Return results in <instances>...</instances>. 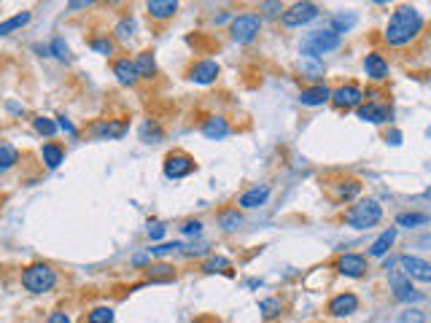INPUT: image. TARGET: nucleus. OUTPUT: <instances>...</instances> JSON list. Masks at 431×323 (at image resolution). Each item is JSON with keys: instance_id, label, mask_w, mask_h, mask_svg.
<instances>
[{"instance_id": "a211bd4d", "label": "nucleus", "mask_w": 431, "mask_h": 323, "mask_svg": "<svg viewBox=\"0 0 431 323\" xmlns=\"http://www.w3.org/2000/svg\"><path fill=\"white\" fill-rule=\"evenodd\" d=\"M329 100H331V89L327 84H313V86H307V89L300 92V102L307 105V108H318V105H324Z\"/></svg>"}, {"instance_id": "7c9ffc66", "label": "nucleus", "mask_w": 431, "mask_h": 323, "mask_svg": "<svg viewBox=\"0 0 431 323\" xmlns=\"http://www.w3.org/2000/svg\"><path fill=\"white\" fill-rule=\"evenodd\" d=\"M17 162H19V151L14 149L11 143H3V146H0V170L6 173V170H11Z\"/></svg>"}, {"instance_id": "bb28decb", "label": "nucleus", "mask_w": 431, "mask_h": 323, "mask_svg": "<svg viewBox=\"0 0 431 323\" xmlns=\"http://www.w3.org/2000/svg\"><path fill=\"white\" fill-rule=\"evenodd\" d=\"M259 313H262V318H264V321H275V318L283 315V302L275 299V297L262 299V302H259Z\"/></svg>"}, {"instance_id": "c756f323", "label": "nucleus", "mask_w": 431, "mask_h": 323, "mask_svg": "<svg viewBox=\"0 0 431 323\" xmlns=\"http://www.w3.org/2000/svg\"><path fill=\"white\" fill-rule=\"evenodd\" d=\"M229 267H232L229 259H224V256H210V259H205L200 270H203L205 275H221V273H227Z\"/></svg>"}, {"instance_id": "4468645a", "label": "nucleus", "mask_w": 431, "mask_h": 323, "mask_svg": "<svg viewBox=\"0 0 431 323\" xmlns=\"http://www.w3.org/2000/svg\"><path fill=\"white\" fill-rule=\"evenodd\" d=\"M358 119L361 122H369V124H385L391 119V108L385 102H378V100H367L358 108Z\"/></svg>"}, {"instance_id": "412c9836", "label": "nucleus", "mask_w": 431, "mask_h": 323, "mask_svg": "<svg viewBox=\"0 0 431 323\" xmlns=\"http://www.w3.org/2000/svg\"><path fill=\"white\" fill-rule=\"evenodd\" d=\"M146 11H149V17L156 19V22H167V19L176 17L178 3L176 0H149L146 3Z\"/></svg>"}, {"instance_id": "1a4fd4ad", "label": "nucleus", "mask_w": 431, "mask_h": 323, "mask_svg": "<svg viewBox=\"0 0 431 323\" xmlns=\"http://www.w3.org/2000/svg\"><path fill=\"white\" fill-rule=\"evenodd\" d=\"M399 270L410 277V280H421V283H431V261L421 259V256H399Z\"/></svg>"}, {"instance_id": "09e8293b", "label": "nucleus", "mask_w": 431, "mask_h": 323, "mask_svg": "<svg viewBox=\"0 0 431 323\" xmlns=\"http://www.w3.org/2000/svg\"><path fill=\"white\" fill-rule=\"evenodd\" d=\"M423 197H426V199H431V186H429V189H426V192H423Z\"/></svg>"}, {"instance_id": "6ab92c4d", "label": "nucleus", "mask_w": 431, "mask_h": 323, "mask_svg": "<svg viewBox=\"0 0 431 323\" xmlns=\"http://www.w3.org/2000/svg\"><path fill=\"white\" fill-rule=\"evenodd\" d=\"M200 129H203V135L208 140H224L229 132H232V127H229V122L224 116H208Z\"/></svg>"}, {"instance_id": "4be33fe9", "label": "nucleus", "mask_w": 431, "mask_h": 323, "mask_svg": "<svg viewBox=\"0 0 431 323\" xmlns=\"http://www.w3.org/2000/svg\"><path fill=\"white\" fill-rule=\"evenodd\" d=\"M361 194V181L358 178H345V181H337L334 183V197L337 202H351Z\"/></svg>"}, {"instance_id": "39448f33", "label": "nucleus", "mask_w": 431, "mask_h": 323, "mask_svg": "<svg viewBox=\"0 0 431 323\" xmlns=\"http://www.w3.org/2000/svg\"><path fill=\"white\" fill-rule=\"evenodd\" d=\"M340 46V33L337 30H318V33H313L310 38H307V44L302 46V54L304 57H310V59H315V57H321V54H329Z\"/></svg>"}, {"instance_id": "9d476101", "label": "nucleus", "mask_w": 431, "mask_h": 323, "mask_svg": "<svg viewBox=\"0 0 431 323\" xmlns=\"http://www.w3.org/2000/svg\"><path fill=\"white\" fill-rule=\"evenodd\" d=\"M388 286H391L394 299H399V302H418V299H421V291L412 288L410 277H407L402 270H391V273H388Z\"/></svg>"}, {"instance_id": "cd10ccee", "label": "nucleus", "mask_w": 431, "mask_h": 323, "mask_svg": "<svg viewBox=\"0 0 431 323\" xmlns=\"http://www.w3.org/2000/svg\"><path fill=\"white\" fill-rule=\"evenodd\" d=\"M240 224H243V216H240L237 207H227V210L219 213V226L224 232H235V229H240Z\"/></svg>"}, {"instance_id": "a19ab883", "label": "nucleus", "mask_w": 431, "mask_h": 323, "mask_svg": "<svg viewBox=\"0 0 431 323\" xmlns=\"http://www.w3.org/2000/svg\"><path fill=\"white\" fill-rule=\"evenodd\" d=\"M46 323H71V315H68L65 310H51Z\"/></svg>"}, {"instance_id": "6e6552de", "label": "nucleus", "mask_w": 431, "mask_h": 323, "mask_svg": "<svg viewBox=\"0 0 431 323\" xmlns=\"http://www.w3.org/2000/svg\"><path fill=\"white\" fill-rule=\"evenodd\" d=\"M318 14L321 11L315 3H294L280 14V22H283V27H302L307 22H313Z\"/></svg>"}, {"instance_id": "473e14b6", "label": "nucleus", "mask_w": 431, "mask_h": 323, "mask_svg": "<svg viewBox=\"0 0 431 323\" xmlns=\"http://www.w3.org/2000/svg\"><path fill=\"white\" fill-rule=\"evenodd\" d=\"M429 224V216L426 213H399L396 216V226H407V229H415V226Z\"/></svg>"}, {"instance_id": "f03ea898", "label": "nucleus", "mask_w": 431, "mask_h": 323, "mask_svg": "<svg viewBox=\"0 0 431 323\" xmlns=\"http://www.w3.org/2000/svg\"><path fill=\"white\" fill-rule=\"evenodd\" d=\"M19 280H22V286H25L30 294H49L51 288L57 286L59 275L46 261H35V264H27L25 270H22Z\"/></svg>"}, {"instance_id": "a878e982", "label": "nucleus", "mask_w": 431, "mask_h": 323, "mask_svg": "<svg viewBox=\"0 0 431 323\" xmlns=\"http://www.w3.org/2000/svg\"><path fill=\"white\" fill-rule=\"evenodd\" d=\"M146 277H149V283H170V280H176V270L170 264H149Z\"/></svg>"}, {"instance_id": "5701e85b", "label": "nucleus", "mask_w": 431, "mask_h": 323, "mask_svg": "<svg viewBox=\"0 0 431 323\" xmlns=\"http://www.w3.org/2000/svg\"><path fill=\"white\" fill-rule=\"evenodd\" d=\"M41 159H44V165H46L49 170H57V167L65 162V149H62L59 143L49 140V143H44V149H41Z\"/></svg>"}, {"instance_id": "49530a36", "label": "nucleus", "mask_w": 431, "mask_h": 323, "mask_svg": "<svg viewBox=\"0 0 431 323\" xmlns=\"http://www.w3.org/2000/svg\"><path fill=\"white\" fill-rule=\"evenodd\" d=\"M391 143L399 146V143H402V135H399V132H391Z\"/></svg>"}, {"instance_id": "58836bf2", "label": "nucleus", "mask_w": 431, "mask_h": 323, "mask_svg": "<svg viewBox=\"0 0 431 323\" xmlns=\"http://www.w3.org/2000/svg\"><path fill=\"white\" fill-rule=\"evenodd\" d=\"M51 51H54V57H59V59H68V54H71L68 44H65L62 38H54V41H51Z\"/></svg>"}, {"instance_id": "c9c22d12", "label": "nucleus", "mask_w": 431, "mask_h": 323, "mask_svg": "<svg viewBox=\"0 0 431 323\" xmlns=\"http://www.w3.org/2000/svg\"><path fill=\"white\" fill-rule=\"evenodd\" d=\"M33 127H35V132L38 135H44V138H54L57 135V122H51V119H46V116H35L33 119Z\"/></svg>"}, {"instance_id": "7ed1b4c3", "label": "nucleus", "mask_w": 431, "mask_h": 323, "mask_svg": "<svg viewBox=\"0 0 431 323\" xmlns=\"http://www.w3.org/2000/svg\"><path fill=\"white\" fill-rule=\"evenodd\" d=\"M383 219V207L378 199H358L354 207L345 213V224L354 229H369Z\"/></svg>"}, {"instance_id": "f3484780", "label": "nucleus", "mask_w": 431, "mask_h": 323, "mask_svg": "<svg viewBox=\"0 0 431 323\" xmlns=\"http://www.w3.org/2000/svg\"><path fill=\"white\" fill-rule=\"evenodd\" d=\"M267 199H270V186L267 183H259V186H251L248 192H243L240 199H237V205L243 210H254V207H262Z\"/></svg>"}, {"instance_id": "79ce46f5", "label": "nucleus", "mask_w": 431, "mask_h": 323, "mask_svg": "<svg viewBox=\"0 0 431 323\" xmlns=\"http://www.w3.org/2000/svg\"><path fill=\"white\" fill-rule=\"evenodd\" d=\"M57 124H59V129H62V132H68V135H78L76 124H73L68 116H59V119H57Z\"/></svg>"}, {"instance_id": "ea45409f", "label": "nucleus", "mask_w": 431, "mask_h": 323, "mask_svg": "<svg viewBox=\"0 0 431 323\" xmlns=\"http://www.w3.org/2000/svg\"><path fill=\"white\" fill-rule=\"evenodd\" d=\"M181 232L189 234V237H197V234H203V221H186L181 226Z\"/></svg>"}, {"instance_id": "aec40b11", "label": "nucleus", "mask_w": 431, "mask_h": 323, "mask_svg": "<svg viewBox=\"0 0 431 323\" xmlns=\"http://www.w3.org/2000/svg\"><path fill=\"white\" fill-rule=\"evenodd\" d=\"M127 129H129L127 119H105V122H100V124L95 127V135L98 138H108V140H119V138H125Z\"/></svg>"}, {"instance_id": "b1692460", "label": "nucleus", "mask_w": 431, "mask_h": 323, "mask_svg": "<svg viewBox=\"0 0 431 323\" xmlns=\"http://www.w3.org/2000/svg\"><path fill=\"white\" fill-rule=\"evenodd\" d=\"M135 71L140 75V81H152L154 75H156V59H154L152 51H140L135 57Z\"/></svg>"}, {"instance_id": "2f4dec72", "label": "nucleus", "mask_w": 431, "mask_h": 323, "mask_svg": "<svg viewBox=\"0 0 431 323\" xmlns=\"http://www.w3.org/2000/svg\"><path fill=\"white\" fill-rule=\"evenodd\" d=\"M162 135H165V132H162V127L156 124L154 119H149L146 124L140 127V140H143V143H159V140H162Z\"/></svg>"}, {"instance_id": "c85d7f7f", "label": "nucleus", "mask_w": 431, "mask_h": 323, "mask_svg": "<svg viewBox=\"0 0 431 323\" xmlns=\"http://www.w3.org/2000/svg\"><path fill=\"white\" fill-rule=\"evenodd\" d=\"M135 27L138 25H135L132 17H122V19L113 25V38H116V41H129V38L135 35Z\"/></svg>"}, {"instance_id": "2eb2a0df", "label": "nucleus", "mask_w": 431, "mask_h": 323, "mask_svg": "<svg viewBox=\"0 0 431 323\" xmlns=\"http://www.w3.org/2000/svg\"><path fill=\"white\" fill-rule=\"evenodd\" d=\"M361 65H364V73H367V78H369V81H378V84L385 81L388 73H391V71H388L385 57L378 54V51H369V54L364 57V62H361Z\"/></svg>"}, {"instance_id": "423d86ee", "label": "nucleus", "mask_w": 431, "mask_h": 323, "mask_svg": "<svg viewBox=\"0 0 431 323\" xmlns=\"http://www.w3.org/2000/svg\"><path fill=\"white\" fill-rule=\"evenodd\" d=\"M262 30V17L259 14H240L232 19V27H229V35L235 44H251Z\"/></svg>"}, {"instance_id": "de8ad7c7", "label": "nucleus", "mask_w": 431, "mask_h": 323, "mask_svg": "<svg viewBox=\"0 0 431 323\" xmlns=\"http://www.w3.org/2000/svg\"><path fill=\"white\" fill-rule=\"evenodd\" d=\"M92 3H71V8H89Z\"/></svg>"}, {"instance_id": "393cba45", "label": "nucleus", "mask_w": 431, "mask_h": 323, "mask_svg": "<svg viewBox=\"0 0 431 323\" xmlns=\"http://www.w3.org/2000/svg\"><path fill=\"white\" fill-rule=\"evenodd\" d=\"M396 243V229L391 226V229H385L380 237L369 246V256H375V259H380V256H385L388 250H391V246Z\"/></svg>"}, {"instance_id": "f704fd0d", "label": "nucleus", "mask_w": 431, "mask_h": 323, "mask_svg": "<svg viewBox=\"0 0 431 323\" xmlns=\"http://www.w3.org/2000/svg\"><path fill=\"white\" fill-rule=\"evenodd\" d=\"M113 307H105V304H100V307H95V310H89V315H86V323H113Z\"/></svg>"}, {"instance_id": "f8f14e48", "label": "nucleus", "mask_w": 431, "mask_h": 323, "mask_svg": "<svg viewBox=\"0 0 431 323\" xmlns=\"http://www.w3.org/2000/svg\"><path fill=\"white\" fill-rule=\"evenodd\" d=\"M221 73V68H219V62L216 59H200V62H194L192 68H189V81H194V84H213L216 78Z\"/></svg>"}, {"instance_id": "0eeeda50", "label": "nucleus", "mask_w": 431, "mask_h": 323, "mask_svg": "<svg viewBox=\"0 0 431 323\" xmlns=\"http://www.w3.org/2000/svg\"><path fill=\"white\" fill-rule=\"evenodd\" d=\"M364 100L367 95L361 92V86L358 84H342V86H337V89H331V102H334V108H340V111H358L361 105H364Z\"/></svg>"}, {"instance_id": "f257e3e1", "label": "nucleus", "mask_w": 431, "mask_h": 323, "mask_svg": "<svg viewBox=\"0 0 431 323\" xmlns=\"http://www.w3.org/2000/svg\"><path fill=\"white\" fill-rule=\"evenodd\" d=\"M423 14L415 6H396V11L388 17V25L383 30V38L391 49H405L421 33H423Z\"/></svg>"}, {"instance_id": "4c0bfd02", "label": "nucleus", "mask_w": 431, "mask_h": 323, "mask_svg": "<svg viewBox=\"0 0 431 323\" xmlns=\"http://www.w3.org/2000/svg\"><path fill=\"white\" fill-rule=\"evenodd\" d=\"M396 323H426V315H423L421 310H405V313L396 318Z\"/></svg>"}, {"instance_id": "37998d69", "label": "nucleus", "mask_w": 431, "mask_h": 323, "mask_svg": "<svg viewBox=\"0 0 431 323\" xmlns=\"http://www.w3.org/2000/svg\"><path fill=\"white\" fill-rule=\"evenodd\" d=\"M259 8H264V11H267V14H278V11H286V8H283V6H280V3H262V6H259Z\"/></svg>"}, {"instance_id": "20e7f679", "label": "nucleus", "mask_w": 431, "mask_h": 323, "mask_svg": "<svg viewBox=\"0 0 431 323\" xmlns=\"http://www.w3.org/2000/svg\"><path fill=\"white\" fill-rule=\"evenodd\" d=\"M162 170H165V178H170V181H181V178H186V175H192L194 170H197V162H194V156H192V154L176 149V151H170V154L165 156Z\"/></svg>"}, {"instance_id": "c03bdc74", "label": "nucleus", "mask_w": 431, "mask_h": 323, "mask_svg": "<svg viewBox=\"0 0 431 323\" xmlns=\"http://www.w3.org/2000/svg\"><path fill=\"white\" fill-rule=\"evenodd\" d=\"M149 237H152V240H162V237H165V226L154 224V229H149Z\"/></svg>"}, {"instance_id": "9b49d317", "label": "nucleus", "mask_w": 431, "mask_h": 323, "mask_svg": "<svg viewBox=\"0 0 431 323\" xmlns=\"http://www.w3.org/2000/svg\"><path fill=\"white\" fill-rule=\"evenodd\" d=\"M367 270H369V264L361 253H342L337 259V273L345 275V277H364Z\"/></svg>"}, {"instance_id": "e433bc0d", "label": "nucleus", "mask_w": 431, "mask_h": 323, "mask_svg": "<svg viewBox=\"0 0 431 323\" xmlns=\"http://www.w3.org/2000/svg\"><path fill=\"white\" fill-rule=\"evenodd\" d=\"M92 49L102 54V57H111L113 54V41L108 35H98V38H92Z\"/></svg>"}, {"instance_id": "dca6fc26", "label": "nucleus", "mask_w": 431, "mask_h": 323, "mask_svg": "<svg viewBox=\"0 0 431 323\" xmlns=\"http://www.w3.org/2000/svg\"><path fill=\"white\" fill-rule=\"evenodd\" d=\"M113 75H116V81H119L122 86H135V84L140 81V75L135 71V59H129V57L113 59Z\"/></svg>"}, {"instance_id": "ddd939ff", "label": "nucleus", "mask_w": 431, "mask_h": 323, "mask_svg": "<svg viewBox=\"0 0 431 323\" xmlns=\"http://www.w3.org/2000/svg\"><path fill=\"white\" fill-rule=\"evenodd\" d=\"M356 310H358V297L351 294V291L331 297L329 304H327V313L334 315V318H348V315H354Z\"/></svg>"}, {"instance_id": "72a5a7b5", "label": "nucleus", "mask_w": 431, "mask_h": 323, "mask_svg": "<svg viewBox=\"0 0 431 323\" xmlns=\"http://www.w3.org/2000/svg\"><path fill=\"white\" fill-rule=\"evenodd\" d=\"M27 22H30V11H22V14H17V17H11V19H6V22L0 25V35H11L14 30L25 27Z\"/></svg>"}, {"instance_id": "a18cd8bd", "label": "nucleus", "mask_w": 431, "mask_h": 323, "mask_svg": "<svg viewBox=\"0 0 431 323\" xmlns=\"http://www.w3.org/2000/svg\"><path fill=\"white\" fill-rule=\"evenodd\" d=\"M351 25H354V17H348V19H345V17H337V19H334V27H345V30H348Z\"/></svg>"}]
</instances>
